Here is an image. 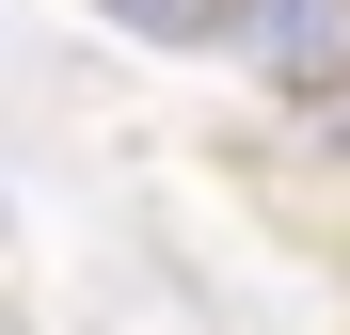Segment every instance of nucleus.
Masks as SVG:
<instances>
[{
  "label": "nucleus",
  "mask_w": 350,
  "mask_h": 335,
  "mask_svg": "<svg viewBox=\"0 0 350 335\" xmlns=\"http://www.w3.org/2000/svg\"><path fill=\"white\" fill-rule=\"evenodd\" d=\"M111 32H144V48H223L239 16H223V0H96Z\"/></svg>",
  "instance_id": "obj_2"
},
{
  "label": "nucleus",
  "mask_w": 350,
  "mask_h": 335,
  "mask_svg": "<svg viewBox=\"0 0 350 335\" xmlns=\"http://www.w3.org/2000/svg\"><path fill=\"white\" fill-rule=\"evenodd\" d=\"M239 64L271 96H350V0H239Z\"/></svg>",
  "instance_id": "obj_1"
}]
</instances>
